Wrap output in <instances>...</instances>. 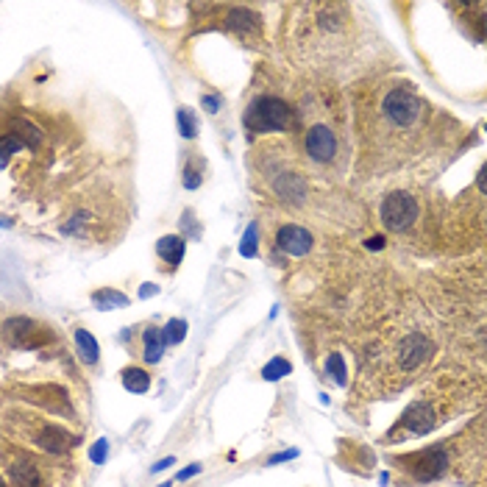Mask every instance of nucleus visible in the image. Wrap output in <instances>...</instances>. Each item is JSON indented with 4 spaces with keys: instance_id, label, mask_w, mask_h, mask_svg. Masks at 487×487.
<instances>
[{
    "instance_id": "1",
    "label": "nucleus",
    "mask_w": 487,
    "mask_h": 487,
    "mask_svg": "<svg viewBox=\"0 0 487 487\" xmlns=\"http://www.w3.org/2000/svg\"><path fill=\"white\" fill-rule=\"evenodd\" d=\"M246 126L251 131H284L290 126V106L279 98H259L246 112Z\"/></svg>"
},
{
    "instance_id": "2",
    "label": "nucleus",
    "mask_w": 487,
    "mask_h": 487,
    "mask_svg": "<svg viewBox=\"0 0 487 487\" xmlns=\"http://www.w3.org/2000/svg\"><path fill=\"white\" fill-rule=\"evenodd\" d=\"M418 220V200L407 192H393L382 203V223L390 231H404Z\"/></svg>"
},
{
    "instance_id": "3",
    "label": "nucleus",
    "mask_w": 487,
    "mask_h": 487,
    "mask_svg": "<svg viewBox=\"0 0 487 487\" xmlns=\"http://www.w3.org/2000/svg\"><path fill=\"white\" fill-rule=\"evenodd\" d=\"M384 114L395 126H412L420 117V101L407 89H393L384 98Z\"/></svg>"
},
{
    "instance_id": "4",
    "label": "nucleus",
    "mask_w": 487,
    "mask_h": 487,
    "mask_svg": "<svg viewBox=\"0 0 487 487\" xmlns=\"http://www.w3.org/2000/svg\"><path fill=\"white\" fill-rule=\"evenodd\" d=\"M432 354H434V345H432V340L429 337H423V334H407L401 343H398V362L407 368V370H415V368H420V365H426L429 359H432Z\"/></svg>"
},
{
    "instance_id": "5",
    "label": "nucleus",
    "mask_w": 487,
    "mask_h": 487,
    "mask_svg": "<svg viewBox=\"0 0 487 487\" xmlns=\"http://www.w3.org/2000/svg\"><path fill=\"white\" fill-rule=\"evenodd\" d=\"M401 426L407 432H412V434H429L437 426V415H434V409H432L429 401H415L401 415Z\"/></svg>"
},
{
    "instance_id": "6",
    "label": "nucleus",
    "mask_w": 487,
    "mask_h": 487,
    "mask_svg": "<svg viewBox=\"0 0 487 487\" xmlns=\"http://www.w3.org/2000/svg\"><path fill=\"white\" fill-rule=\"evenodd\" d=\"M412 470H415V476L420 479V481H432V479H437L443 470H445V462H448V456H445V448L443 445H434V448H426V451H420L418 456H412Z\"/></svg>"
},
{
    "instance_id": "7",
    "label": "nucleus",
    "mask_w": 487,
    "mask_h": 487,
    "mask_svg": "<svg viewBox=\"0 0 487 487\" xmlns=\"http://www.w3.org/2000/svg\"><path fill=\"white\" fill-rule=\"evenodd\" d=\"M307 153L315 162H332L334 153H337V139H334L332 128H326V126L309 128V134H307Z\"/></svg>"
},
{
    "instance_id": "8",
    "label": "nucleus",
    "mask_w": 487,
    "mask_h": 487,
    "mask_svg": "<svg viewBox=\"0 0 487 487\" xmlns=\"http://www.w3.org/2000/svg\"><path fill=\"white\" fill-rule=\"evenodd\" d=\"M276 242H279V248H282L284 254H290V257H304V254H309V248H312V234H309L307 228H301V225H284V228H279Z\"/></svg>"
},
{
    "instance_id": "9",
    "label": "nucleus",
    "mask_w": 487,
    "mask_h": 487,
    "mask_svg": "<svg viewBox=\"0 0 487 487\" xmlns=\"http://www.w3.org/2000/svg\"><path fill=\"white\" fill-rule=\"evenodd\" d=\"M73 443H78V440L73 434H67L65 429H59V426H45L42 434H40V445L45 451H51V454H65Z\"/></svg>"
},
{
    "instance_id": "10",
    "label": "nucleus",
    "mask_w": 487,
    "mask_h": 487,
    "mask_svg": "<svg viewBox=\"0 0 487 487\" xmlns=\"http://www.w3.org/2000/svg\"><path fill=\"white\" fill-rule=\"evenodd\" d=\"M184 237H178V234H167V237H162L159 242H156V254L167 262V265H178L181 259H184Z\"/></svg>"
},
{
    "instance_id": "11",
    "label": "nucleus",
    "mask_w": 487,
    "mask_h": 487,
    "mask_svg": "<svg viewBox=\"0 0 487 487\" xmlns=\"http://www.w3.org/2000/svg\"><path fill=\"white\" fill-rule=\"evenodd\" d=\"M12 479L20 484V487H40L42 479H40V470L31 459H17L12 465Z\"/></svg>"
},
{
    "instance_id": "12",
    "label": "nucleus",
    "mask_w": 487,
    "mask_h": 487,
    "mask_svg": "<svg viewBox=\"0 0 487 487\" xmlns=\"http://www.w3.org/2000/svg\"><path fill=\"white\" fill-rule=\"evenodd\" d=\"M164 332L162 329H156V326H151L148 332H145V362L148 365H156L159 359H162V354H164Z\"/></svg>"
},
{
    "instance_id": "13",
    "label": "nucleus",
    "mask_w": 487,
    "mask_h": 487,
    "mask_svg": "<svg viewBox=\"0 0 487 487\" xmlns=\"http://www.w3.org/2000/svg\"><path fill=\"white\" fill-rule=\"evenodd\" d=\"M276 192L287 200H301L304 198V192H307V184H304V178L301 176H296V173H287V176H282L279 181H276Z\"/></svg>"
},
{
    "instance_id": "14",
    "label": "nucleus",
    "mask_w": 487,
    "mask_h": 487,
    "mask_svg": "<svg viewBox=\"0 0 487 487\" xmlns=\"http://www.w3.org/2000/svg\"><path fill=\"white\" fill-rule=\"evenodd\" d=\"M225 26L234 31H257L259 28V17L248 9H231L225 17Z\"/></svg>"
},
{
    "instance_id": "15",
    "label": "nucleus",
    "mask_w": 487,
    "mask_h": 487,
    "mask_svg": "<svg viewBox=\"0 0 487 487\" xmlns=\"http://www.w3.org/2000/svg\"><path fill=\"white\" fill-rule=\"evenodd\" d=\"M76 345H78V351H81V359H84L87 365H95V362H98V354H101V348H98L95 337H92L87 329H78V332H76Z\"/></svg>"
},
{
    "instance_id": "16",
    "label": "nucleus",
    "mask_w": 487,
    "mask_h": 487,
    "mask_svg": "<svg viewBox=\"0 0 487 487\" xmlns=\"http://www.w3.org/2000/svg\"><path fill=\"white\" fill-rule=\"evenodd\" d=\"M123 387L128 393H148L151 376L145 370H139V368H128V370H123Z\"/></svg>"
},
{
    "instance_id": "17",
    "label": "nucleus",
    "mask_w": 487,
    "mask_h": 487,
    "mask_svg": "<svg viewBox=\"0 0 487 487\" xmlns=\"http://www.w3.org/2000/svg\"><path fill=\"white\" fill-rule=\"evenodd\" d=\"M92 304H95L98 309H120V307L128 304V298H126L123 293H117V290H98V293L92 296Z\"/></svg>"
},
{
    "instance_id": "18",
    "label": "nucleus",
    "mask_w": 487,
    "mask_h": 487,
    "mask_svg": "<svg viewBox=\"0 0 487 487\" xmlns=\"http://www.w3.org/2000/svg\"><path fill=\"white\" fill-rule=\"evenodd\" d=\"M290 370H293V365H290L284 357H273V359L262 368V379H265V382H279V379L287 376Z\"/></svg>"
},
{
    "instance_id": "19",
    "label": "nucleus",
    "mask_w": 487,
    "mask_h": 487,
    "mask_svg": "<svg viewBox=\"0 0 487 487\" xmlns=\"http://www.w3.org/2000/svg\"><path fill=\"white\" fill-rule=\"evenodd\" d=\"M162 332H164V343H167V345H178V343H184V337H187V321H181V318H178V321H170Z\"/></svg>"
},
{
    "instance_id": "20",
    "label": "nucleus",
    "mask_w": 487,
    "mask_h": 487,
    "mask_svg": "<svg viewBox=\"0 0 487 487\" xmlns=\"http://www.w3.org/2000/svg\"><path fill=\"white\" fill-rule=\"evenodd\" d=\"M15 128H17V134H15V137H17L20 142H26L28 148H37V145H40V131H37L31 123L20 120V123H15Z\"/></svg>"
},
{
    "instance_id": "21",
    "label": "nucleus",
    "mask_w": 487,
    "mask_h": 487,
    "mask_svg": "<svg viewBox=\"0 0 487 487\" xmlns=\"http://www.w3.org/2000/svg\"><path fill=\"white\" fill-rule=\"evenodd\" d=\"M326 370L334 376V382H337V384H345L348 370H345V359H343V354H332V357L326 359Z\"/></svg>"
},
{
    "instance_id": "22",
    "label": "nucleus",
    "mask_w": 487,
    "mask_h": 487,
    "mask_svg": "<svg viewBox=\"0 0 487 487\" xmlns=\"http://www.w3.org/2000/svg\"><path fill=\"white\" fill-rule=\"evenodd\" d=\"M178 128H181V134L187 139H192L198 134V120H195V114L189 109H178Z\"/></svg>"
},
{
    "instance_id": "23",
    "label": "nucleus",
    "mask_w": 487,
    "mask_h": 487,
    "mask_svg": "<svg viewBox=\"0 0 487 487\" xmlns=\"http://www.w3.org/2000/svg\"><path fill=\"white\" fill-rule=\"evenodd\" d=\"M239 254H242V257H257V223H251L248 231H246V237H242Z\"/></svg>"
},
{
    "instance_id": "24",
    "label": "nucleus",
    "mask_w": 487,
    "mask_h": 487,
    "mask_svg": "<svg viewBox=\"0 0 487 487\" xmlns=\"http://www.w3.org/2000/svg\"><path fill=\"white\" fill-rule=\"evenodd\" d=\"M20 148H23V142H20L17 137H12V134H6V137H3V156H0V162H3V167L9 164L12 153H15V151H20Z\"/></svg>"
},
{
    "instance_id": "25",
    "label": "nucleus",
    "mask_w": 487,
    "mask_h": 487,
    "mask_svg": "<svg viewBox=\"0 0 487 487\" xmlns=\"http://www.w3.org/2000/svg\"><path fill=\"white\" fill-rule=\"evenodd\" d=\"M106 456H109V440H98V443L89 448V459H92L95 465H101V462H106Z\"/></svg>"
},
{
    "instance_id": "26",
    "label": "nucleus",
    "mask_w": 487,
    "mask_h": 487,
    "mask_svg": "<svg viewBox=\"0 0 487 487\" xmlns=\"http://www.w3.org/2000/svg\"><path fill=\"white\" fill-rule=\"evenodd\" d=\"M198 184H200V176H198L192 167H187V170H184V187H187V189H195Z\"/></svg>"
},
{
    "instance_id": "27",
    "label": "nucleus",
    "mask_w": 487,
    "mask_h": 487,
    "mask_svg": "<svg viewBox=\"0 0 487 487\" xmlns=\"http://www.w3.org/2000/svg\"><path fill=\"white\" fill-rule=\"evenodd\" d=\"M298 456V451L293 448V451H282V454H273L271 456V465H276V462H287V459H296Z\"/></svg>"
},
{
    "instance_id": "28",
    "label": "nucleus",
    "mask_w": 487,
    "mask_h": 487,
    "mask_svg": "<svg viewBox=\"0 0 487 487\" xmlns=\"http://www.w3.org/2000/svg\"><path fill=\"white\" fill-rule=\"evenodd\" d=\"M195 473H200V465H189V468H184V470H181L176 479H178V481H187V479H192Z\"/></svg>"
},
{
    "instance_id": "29",
    "label": "nucleus",
    "mask_w": 487,
    "mask_h": 487,
    "mask_svg": "<svg viewBox=\"0 0 487 487\" xmlns=\"http://www.w3.org/2000/svg\"><path fill=\"white\" fill-rule=\"evenodd\" d=\"M156 293H159V287H156V284H142L139 298H151V296H156Z\"/></svg>"
},
{
    "instance_id": "30",
    "label": "nucleus",
    "mask_w": 487,
    "mask_h": 487,
    "mask_svg": "<svg viewBox=\"0 0 487 487\" xmlns=\"http://www.w3.org/2000/svg\"><path fill=\"white\" fill-rule=\"evenodd\" d=\"M476 184H479V189H481V192H487V164L479 170V178H476Z\"/></svg>"
},
{
    "instance_id": "31",
    "label": "nucleus",
    "mask_w": 487,
    "mask_h": 487,
    "mask_svg": "<svg viewBox=\"0 0 487 487\" xmlns=\"http://www.w3.org/2000/svg\"><path fill=\"white\" fill-rule=\"evenodd\" d=\"M365 246H368L370 251H379V248H384V239H382V237H370V239L365 242Z\"/></svg>"
},
{
    "instance_id": "32",
    "label": "nucleus",
    "mask_w": 487,
    "mask_h": 487,
    "mask_svg": "<svg viewBox=\"0 0 487 487\" xmlns=\"http://www.w3.org/2000/svg\"><path fill=\"white\" fill-rule=\"evenodd\" d=\"M173 462H176V459H173V456H164V459H159V462H156V465H153V470H156V473H159V470H167V468H170V465H173Z\"/></svg>"
},
{
    "instance_id": "33",
    "label": "nucleus",
    "mask_w": 487,
    "mask_h": 487,
    "mask_svg": "<svg viewBox=\"0 0 487 487\" xmlns=\"http://www.w3.org/2000/svg\"><path fill=\"white\" fill-rule=\"evenodd\" d=\"M203 106H206L209 112H217V106H220V101H217V98H203Z\"/></svg>"
}]
</instances>
